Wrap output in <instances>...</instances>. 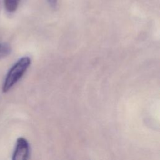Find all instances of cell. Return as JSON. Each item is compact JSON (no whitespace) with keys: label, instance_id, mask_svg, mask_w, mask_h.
I'll return each instance as SVG.
<instances>
[{"label":"cell","instance_id":"cell-1","mask_svg":"<svg viewBox=\"0 0 160 160\" xmlns=\"http://www.w3.org/2000/svg\"><path fill=\"white\" fill-rule=\"evenodd\" d=\"M31 64V59L24 56L19 59L10 69L5 78L2 91L6 92L21 78Z\"/></svg>","mask_w":160,"mask_h":160},{"label":"cell","instance_id":"cell-2","mask_svg":"<svg viewBox=\"0 0 160 160\" xmlns=\"http://www.w3.org/2000/svg\"><path fill=\"white\" fill-rule=\"evenodd\" d=\"M30 154V148L28 141L24 138L17 139L12 154V160H28Z\"/></svg>","mask_w":160,"mask_h":160},{"label":"cell","instance_id":"cell-3","mask_svg":"<svg viewBox=\"0 0 160 160\" xmlns=\"http://www.w3.org/2000/svg\"><path fill=\"white\" fill-rule=\"evenodd\" d=\"M20 0H4V6L6 9L10 12H14L19 4Z\"/></svg>","mask_w":160,"mask_h":160},{"label":"cell","instance_id":"cell-4","mask_svg":"<svg viewBox=\"0 0 160 160\" xmlns=\"http://www.w3.org/2000/svg\"><path fill=\"white\" fill-rule=\"evenodd\" d=\"M11 49L8 44H0V59L9 55Z\"/></svg>","mask_w":160,"mask_h":160},{"label":"cell","instance_id":"cell-5","mask_svg":"<svg viewBox=\"0 0 160 160\" xmlns=\"http://www.w3.org/2000/svg\"><path fill=\"white\" fill-rule=\"evenodd\" d=\"M48 3L49 4V6L55 9L57 8L58 6V0H48Z\"/></svg>","mask_w":160,"mask_h":160}]
</instances>
